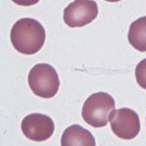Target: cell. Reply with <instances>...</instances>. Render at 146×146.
<instances>
[{"label":"cell","instance_id":"1","mask_svg":"<svg viewBox=\"0 0 146 146\" xmlns=\"http://www.w3.org/2000/svg\"><path fill=\"white\" fill-rule=\"evenodd\" d=\"M45 29L38 21L23 18L16 22L11 29L14 48L23 55H34L45 43Z\"/></svg>","mask_w":146,"mask_h":146},{"label":"cell","instance_id":"2","mask_svg":"<svg viewBox=\"0 0 146 146\" xmlns=\"http://www.w3.org/2000/svg\"><path fill=\"white\" fill-rule=\"evenodd\" d=\"M115 109V100L107 93H96L89 96L82 108V118L94 128H102L108 123L110 112Z\"/></svg>","mask_w":146,"mask_h":146},{"label":"cell","instance_id":"3","mask_svg":"<svg viewBox=\"0 0 146 146\" xmlns=\"http://www.w3.org/2000/svg\"><path fill=\"white\" fill-rule=\"evenodd\" d=\"M28 85L35 96L51 98L56 95L60 88V79L56 69L48 63H38L30 69Z\"/></svg>","mask_w":146,"mask_h":146},{"label":"cell","instance_id":"4","mask_svg":"<svg viewBox=\"0 0 146 146\" xmlns=\"http://www.w3.org/2000/svg\"><path fill=\"white\" fill-rule=\"evenodd\" d=\"M111 129L122 139H133L140 131V121L137 113L129 108L113 109L108 116Z\"/></svg>","mask_w":146,"mask_h":146},{"label":"cell","instance_id":"5","mask_svg":"<svg viewBox=\"0 0 146 146\" xmlns=\"http://www.w3.org/2000/svg\"><path fill=\"white\" fill-rule=\"evenodd\" d=\"M98 4L94 0H74L63 10V21L69 27H82L98 17Z\"/></svg>","mask_w":146,"mask_h":146},{"label":"cell","instance_id":"6","mask_svg":"<svg viewBox=\"0 0 146 146\" xmlns=\"http://www.w3.org/2000/svg\"><path fill=\"white\" fill-rule=\"evenodd\" d=\"M21 128L23 133L28 139L41 142L53 135L55 125L53 120L47 115L33 113L23 118Z\"/></svg>","mask_w":146,"mask_h":146},{"label":"cell","instance_id":"7","mask_svg":"<svg viewBox=\"0 0 146 146\" xmlns=\"http://www.w3.org/2000/svg\"><path fill=\"white\" fill-rule=\"evenodd\" d=\"M60 144L66 145H96V139L88 129L79 125H72L64 129Z\"/></svg>","mask_w":146,"mask_h":146},{"label":"cell","instance_id":"8","mask_svg":"<svg viewBox=\"0 0 146 146\" xmlns=\"http://www.w3.org/2000/svg\"><path fill=\"white\" fill-rule=\"evenodd\" d=\"M128 40L138 52H146V16L137 19L129 25Z\"/></svg>","mask_w":146,"mask_h":146},{"label":"cell","instance_id":"9","mask_svg":"<svg viewBox=\"0 0 146 146\" xmlns=\"http://www.w3.org/2000/svg\"><path fill=\"white\" fill-rule=\"evenodd\" d=\"M135 79L142 89L146 90V58L142 60L135 67Z\"/></svg>","mask_w":146,"mask_h":146},{"label":"cell","instance_id":"10","mask_svg":"<svg viewBox=\"0 0 146 146\" xmlns=\"http://www.w3.org/2000/svg\"><path fill=\"white\" fill-rule=\"evenodd\" d=\"M12 1L20 6H32L38 3L39 0H12Z\"/></svg>","mask_w":146,"mask_h":146},{"label":"cell","instance_id":"11","mask_svg":"<svg viewBox=\"0 0 146 146\" xmlns=\"http://www.w3.org/2000/svg\"><path fill=\"white\" fill-rule=\"evenodd\" d=\"M105 1H108V2H119L121 0H105Z\"/></svg>","mask_w":146,"mask_h":146}]
</instances>
